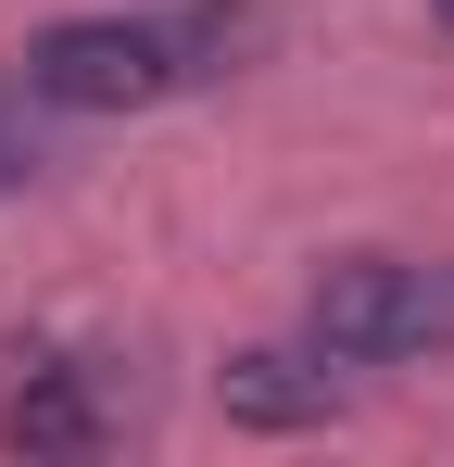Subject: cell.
Here are the masks:
<instances>
[{"mask_svg": "<svg viewBox=\"0 0 454 467\" xmlns=\"http://www.w3.org/2000/svg\"><path fill=\"white\" fill-rule=\"evenodd\" d=\"M227 417H240V430H315V417H328V354H315V367H303V354H227Z\"/></svg>", "mask_w": 454, "mask_h": 467, "instance_id": "277c9868", "label": "cell"}, {"mask_svg": "<svg viewBox=\"0 0 454 467\" xmlns=\"http://www.w3.org/2000/svg\"><path fill=\"white\" fill-rule=\"evenodd\" d=\"M303 341L328 367H417L454 354V265H404V253H341L303 291Z\"/></svg>", "mask_w": 454, "mask_h": 467, "instance_id": "7a4b0ae2", "label": "cell"}, {"mask_svg": "<svg viewBox=\"0 0 454 467\" xmlns=\"http://www.w3.org/2000/svg\"><path fill=\"white\" fill-rule=\"evenodd\" d=\"M429 13H442V26H454V0H429Z\"/></svg>", "mask_w": 454, "mask_h": 467, "instance_id": "8992f818", "label": "cell"}, {"mask_svg": "<svg viewBox=\"0 0 454 467\" xmlns=\"http://www.w3.org/2000/svg\"><path fill=\"white\" fill-rule=\"evenodd\" d=\"M227 64V13H76L26 38V101L38 114H151V101H190Z\"/></svg>", "mask_w": 454, "mask_h": 467, "instance_id": "6da1fadb", "label": "cell"}, {"mask_svg": "<svg viewBox=\"0 0 454 467\" xmlns=\"http://www.w3.org/2000/svg\"><path fill=\"white\" fill-rule=\"evenodd\" d=\"M26 177H38V101H26V88H0V202H13Z\"/></svg>", "mask_w": 454, "mask_h": 467, "instance_id": "5b68a950", "label": "cell"}, {"mask_svg": "<svg viewBox=\"0 0 454 467\" xmlns=\"http://www.w3.org/2000/svg\"><path fill=\"white\" fill-rule=\"evenodd\" d=\"M0 442L13 455H101L114 417H101V391H88L76 354H26V379L0 391Z\"/></svg>", "mask_w": 454, "mask_h": 467, "instance_id": "3957f363", "label": "cell"}]
</instances>
